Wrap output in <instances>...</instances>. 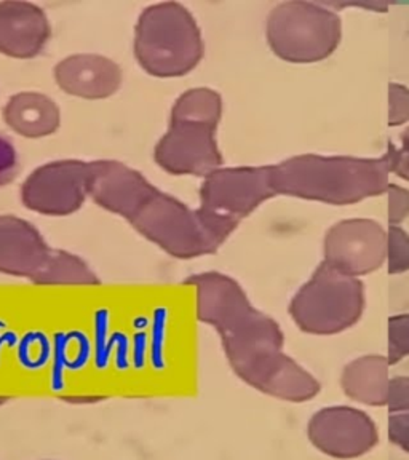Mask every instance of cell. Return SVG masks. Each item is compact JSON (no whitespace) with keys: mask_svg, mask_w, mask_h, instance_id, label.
<instances>
[{"mask_svg":"<svg viewBox=\"0 0 409 460\" xmlns=\"http://www.w3.org/2000/svg\"><path fill=\"white\" fill-rule=\"evenodd\" d=\"M187 285L197 289V318L213 326L234 373L266 395L291 402H309L320 382L283 353V331L253 307L244 288L219 272L197 273Z\"/></svg>","mask_w":409,"mask_h":460,"instance_id":"1","label":"cell"},{"mask_svg":"<svg viewBox=\"0 0 409 460\" xmlns=\"http://www.w3.org/2000/svg\"><path fill=\"white\" fill-rule=\"evenodd\" d=\"M86 195L176 259L213 254L236 230L158 190L141 172L117 160L88 162Z\"/></svg>","mask_w":409,"mask_h":460,"instance_id":"2","label":"cell"},{"mask_svg":"<svg viewBox=\"0 0 409 460\" xmlns=\"http://www.w3.org/2000/svg\"><path fill=\"white\" fill-rule=\"evenodd\" d=\"M390 160L304 154L271 165L275 195L344 207L387 192Z\"/></svg>","mask_w":409,"mask_h":460,"instance_id":"3","label":"cell"},{"mask_svg":"<svg viewBox=\"0 0 409 460\" xmlns=\"http://www.w3.org/2000/svg\"><path fill=\"white\" fill-rule=\"evenodd\" d=\"M223 117V98L211 88H191L174 102L168 131L160 137L154 158L176 176H203L223 168L216 131Z\"/></svg>","mask_w":409,"mask_h":460,"instance_id":"4","label":"cell"},{"mask_svg":"<svg viewBox=\"0 0 409 460\" xmlns=\"http://www.w3.org/2000/svg\"><path fill=\"white\" fill-rule=\"evenodd\" d=\"M205 53L200 28L178 2L144 8L135 29V57L144 71L158 79L186 75Z\"/></svg>","mask_w":409,"mask_h":460,"instance_id":"5","label":"cell"},{"mask_svg":"<svg viewBox=\"0 0 409 460\" xmlns=\"http://www.w3.org/2000/svg\"><path fill=\"white\" fill-rule=\"evenodd\" d=\"M266 37L277 57L295 65L318 63L331 57L342 37L334 10L314 2H285L267 18Z\"/></svg>","mask_w":409,"mask_h":460,"instance_id":"6","label":"cell"},{"mask_svg":"<svg viewBox=\"0 0 409 460\" xmlns=\"http://www.w3.org/2000/svg\"><path fill=\"white\" fill-rule=\"evenodd\" d=\"M365 310L363 283L320 262L289 304V315L307 334L330 336L359 323Z\"/></svg>","mask_w":409,"mask_h":460,"instance_id":"7","label":"cell"},{"mask_svg":"<svg viewBox=\"0 0 409 460\" xmlns=\"http://www.w3.org/2000/svg\"><path fill=\"white\" fill-rule=\"evenodd\" d=\"M275 197L269 166L219 168L200 187V209L216 221L237 229L259 205Z\"/></svg>","mask_w":409,"mask_h":460,"instance_id":"8","label":"cell"},{"mask_svg":"<svg viewBox=\"0 0 409 460\" xmlns=\"http://www.w3.org/2000/svg\"><path fill=\"white\" fill-rule=\"evenodd\" d=\"M88 162L58 160L39 166L22 182V205L47 216H67L79 211L86 200Z\"/></svg>","mask_w":409,"mask_h":460,"instance_id":"9","label":"cell"},{"mask_svg":"<svg viewBox=\"0 0 409 460\" xmlns=\"http://www.w3.org/2000/svg\"><path fill=\"white\" fill-rule=\"evenodd\" d=\"M386 259L387 230L373 219L341 221L325 237V262L349 277L376 272Z\"/></svg>","mask_w":409,"mask_h":460,"instance_id":"10","label":"cell"},{"mask_svg":"<svg viewBox=\"0 0 409 460\" xmlns=\"http://www.w3.org/2000/svg\"><path fill=\"white\" fill-rule=\"evenodd\" d=\"M310 443L334 459L365 456L379 441L373 419L363 411L334 406L318 411L307 427Z\"/></svg>","mask_w":409,"mask_h":460,"instance_id":"11","label":"cell"},{"mask_svg":"<svg viewBox=\"0 0 409 460\" xmlns=\"http://www.w3.org/2000/svg\"><path fill=\"white\" fill-rule=\"evenodd\" d=\"M53 252L32 224L16 216H0V273L36 283Z\"/></svg>","mask_w":409,"mask_h":460,"instance_id":"12","label":"cell"},{"mask_svg":"<svg viewBox=\"0 0 409 460\" xmlns=\"http://www.w3.org/2000/svg\"><path fill=\"white\" fill-rule=\"evenodd\" d=\"M51 26L42 8L31 2H0V53L31 59L42 53Z\"/></svg>","mask_w":409,"mask_h":460,"instance_id":"13","label":"cell"},{"mask_svg":"<svg viewBox=\"0 0 409 460\" xmlns=\"http://www.w3.org/2000/svg\"><path fill=\"white\" fill-rule=\"evenodd\" d=\"M55 82L65 93L84 100H106L122 85V69L94 53L72 55L55 66Z\"/></svg>","mask_w":409,"mask_h":460,"instance_id":"14","label":"cell"},{"mask_svg":"<svg viewBox=\"0 0 409 460\" xmlns=\"http://www.w3.org/2000/svg\"><path fill=\"white\" fill-rule=\"evenodd\" d=\"M4 122L24 137H50L57 133L61 114L57 102L36 92H22L8 100L2 111Z\"/></svg>","mask_w":409,"mask_h":460,"instance_id":"15","label":"cell"},{"mask_svg":"<svg viewBox=\"0 0 409 460\" xmlns=\"http://www.w3.org/2000/svg\"><path fill=\"white\" fill-rule=\"evenodd\" d=\"M388 367V359L381 355L353 359L344 367L341 377L345 395L368 406L387 404Z\"/></svg>","mask_w":409,"mask_h":460,"instance_id":"16","label":"cell"},{"mask_svg":"<svg viewBox=\"0 0 409 460\" xmlns=\"http://www.w3.org/2000/svg\"><path fill=\"white\" fill-rule=\"evenodd\" d=\"M96 273L79 256L55 250L50 264L34 285H100Z\"/></svg>","mask_w":409,"mask_h":460,"instance_id":"17","label":"cell"},{"mask_svg":"<svg viewBox=\"0 0 409 460\" xmlns=\"http://www.w3.org/2000/svg\"><path fill=\"white\" fill-rule=\"evenodd\" d=\"M387 266L390 275L409 270V235L400 226H388Z\"/></svg>","mask_w":409,"mask_h":460,"instance_id":"18","label":"cell"},{"mask_svg":"<svg viewBox=\"0 0 409 460\" xmlns=\"http://www.w3.org/2000/svg\"><path fill=\"white\" fill-rule=\"evenodd\" d=\"M409 355V314L388 320V365H396Z\"/></svg>","mask_w":409,"mask_h":460,"instance_id":"19","label":"cell"},{"mask_svg":"<svg viewBox=\"0 0 409 460\" xmlns=\"http://www.w3.org/2000/svg\"><path fill=\"white\" fill-rule=\"evenodd\" d=\"M409 122V88L400 84L388 85V125L400 127Z\"/></svg>","mask_w":409,"mask_h":460,"instance_id":"20","label":"cell"},{"mask_svg":"<svg viewBox=\"0 0 409 460\" xmlns=\"http://www.w3.org/2000/svg\"><path fill=\"white\" fill-rule=\"evenodd\" d=\"M20 172V158L13 144L0 135V187L7 186Z\"/></svg>","mask_w":409,"mask_h":460,"instance_id":"21","label":"cell"},{"mask_svg":"<svg viewBox=\"0 0 409 460\" xmlns=\"http://www.w3.org/2000/svg\"><path fill=\"white\" fill-rule=\"evenodd\" d=\"M388 224L398 226L409 215V190L388 184Z\"/></svg>","mask_w":409,"mask_h":460,"instance_id":"22","label":"cell"},{"mask_svg":"<svg viewBox=\"0 0 409 460\" xmlns=\"http://www.w3.org/2000/svg\"><path fill=\"white\" fill-rule=\"evenodd\" d=\"M402 146L396 147L394 143H388V160L390 172L396 174L402 180L409 181V128L403 131Z\"/></svg>","mask_w":409,"mask_h":460,"instance_id":"23","label":"cell"},{"mask_svg":"<svg viewBox=\"0 0 409 460\" xmlns=\"http://www.w3.org/2000/svg\"><path fill=\"white\" fill-rule=\"evenodd\" d=\"M387 408L390 414L409 412V377H394L388 382Z\"/></svg>","mask_w":409,"mask_h":460,"instance_id":"24","label":"cell"},{"mask_svg":"<svg viewBox=\"0 0 409 460\" xmlns=\"http://www.w3.org/2000/svg\"><path fill=\"white\" fill-rule=\"evenodd\" d=\"M388 439L390 443L409 453V412L390 414L388 417Z\"/></svg>","mask_w":409,"mask_h":460,"instance_id":"25","label":"cell"},{"mask_svg":"<svg viewBox=\"0 0 409 460\" xmlns=\"http://www.w3.org/2000/svg\"><path fill=\"white\" fill-rule=\"evenodd\" d=\"M330 8H345V7H359V8H369V10H376V12H386L387 10V4H361V2H341V4H325Z\"/></svg>","mask_w":409,"mask_h":460,"instance_id":"26","label":"cell"},{"mask_svg":"<svg viewBox=\"0 0 409 460\" xmlns=\"http://www.w3.org/2000/svg\"><path fill=\"white\" fill-rule=\"evenodd\" d=\"M8 402V396H0V406L5 404Z\"/></svg>","mask_w":409,"mask_h":460,"instance_id":"27","label":"cell"}]
</instances>
